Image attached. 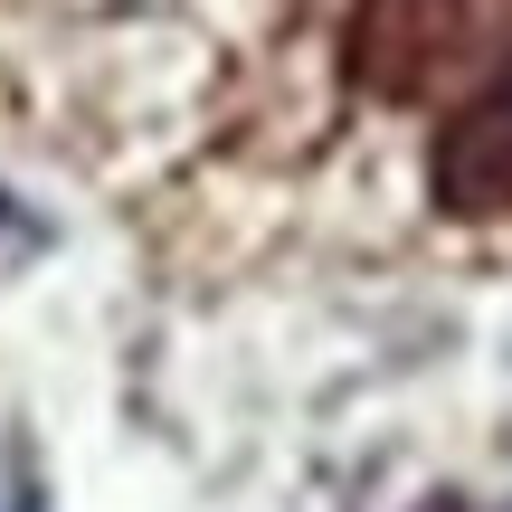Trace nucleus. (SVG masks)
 Segmentation results:
<instances>
[{"label": "nucleus", "mask_w": 512, "mask_h": 512, "mask_svg": "<svg viewBox=\"0 0 512 512\" xmlns=\"http://www.w3.org/2000/svg\"><path fill=\"white\" fill-rule=\"evenodd\" d=\"M0 512H48V484H38L29 446H10V494H0Z\"/></svg>", "instance_id": "nucleus-1"}, {"label": "nucleus", "mask_w": 512, "mask_h": 512, "mask_svg": "<svg viewBox=\"0 0 512 512\" xmlns=\"http://www.w3.org/2000/svg\"><path fill=\"white\" fill-rule=\"evenodd\" d=\"M503 351H512V342H503Z\"/></svg>", "instance_id": "nucleus-2"}]
</instances>
